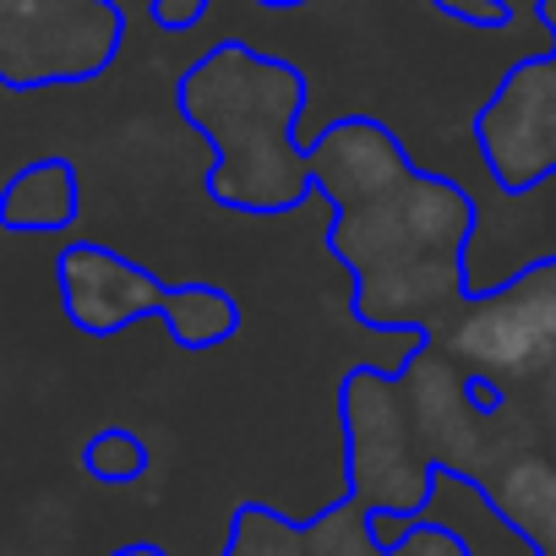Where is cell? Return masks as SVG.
I'll return each instance as SVG.
<instances>
[{
  "label": "cell",
  "mask_w": 556,
  "mask_h": 556,
  "mask_svg": "<svg viewBox=\"0 0 556 556\" xmlns=\"http://www.w3.org/2000/svg\"><path fill=\"white\" fill-rule=\"evenodd\" d=\"M475 202L458 180L409 169L399 186L339 207L328 245L355 273V312L382 333H437L464 312Z\"/></svg>",
  "instance_id": "obj_1"
},
{
  "label": "cell",
  "mask_w": 556,
  "mask_h": 556,
  "mask_svg": "<svg viewBox=\"0 0 556 556\" xmlns=\"http://www.w3.org/2000/svg\"><path fill=\"white\" fill-rule=\"evenodd\" d=\"M306 72L262 55L240 39L213 45L175 83L180 115L213 142L218 164L207 169V197L235 213H285L312 197V164L295 142L306 115Z\"/></svg>",
  "instance_id": "obj_2"
},
{
  "label": "cell",
  "mask_w": 556,
  "mask_h": 556,
  "mask_svg": "<svg viewBox=\"0 0 556 556\" xmlns=\"http://www.w3.org/2000/svg\"><path fill=\"white\" fill-rule=\"evenodd\" d=\"M344 447H350V502L371 513V534L393 545L409 534L431 502L437 464L415 431L399 377L361 366L344 377Z\"/></svg>",
  "instance_id": "obj_3"
},
{
  "label": "cell",
  "mask_w": 556,
  "mask_h": 556,
  "mask_svg": "<svg viewBox=\"0 0 556 556\" xmlns=\"http://www.w3.org/2000/svg\"><path fill=\"white\" fill-rule=\"evenodd\" d=\"M126 39L121 0H0V83L72 88L115 66Z\"/></svg>",
  "instance_id": "obj_4"
},
{
  "label": "cell",
  "mask_w": 556,
  "mask_h": 556,
  "mask_svg": "<svg viewBox=\"0 0 556 556\" xmlns=\"http://www.w3.org/2000/svg\"><path fill=\"white\" fill-rule=\"evenodd\" d=\"M480 159L502 191H534L556 175V55L518 61L475 115Z\"/></svg>",
  "instance_id": "obj_5"
},
{
  "label": "cell",
  "mask_w": 556,
  "mask_h": 556,
  "mask_svg": "<svg viewBox=\"0 0 556 556\" xmlns=\"http://www.w3.org/2000/svg\"><path fill=\"white\" fill-rule=\"evenodd\" d=\"M404 404L415 415V431L431 453V464L442 475H464V480H485L502 458H513L507 447H496V426L507 409H480L469 399V377L442 355V350H420L415 361H404Z\"/></svg>",
  "instance_id": "obj_6"
},
{
  "label": "cell",
  "mask_w": 556,
  "mask_h": 556,
  "mask_svg": "<svg viewBox=\"0 0 556 556\" xmlns=\"http://www.w3.org/2000/svg\"><path fill=\"white\" fill-rule=\"evenodd\" d=\"M437 350L464 377H480L496 393L540 382L556 366V344L540 328V317L529 312V301L513 290V278L496 285V290H480L475 301H464V312L442 328Z\"/></svg>",
  "instance_id": "obj_7"
},
{
  "label": "cell",
  "mask_w": 556,
  "mask_h": 556,
  "mask_svg": "<svg viewBox=\"0 0 556 556\" xmlns=\"http://www.w3.org/2000/svg\"><path fill=\"white\" fill-rule=\"evenodd\" d=\"M55 278H61V306L66 317L93 333V339H110L142 317H159L169 312V295L175 285L153 278L148 267H137L131 256L99 245V240H72L61 245V262H55Z\"/></svg>",
  "instance_id": "obj_8"
},
{
  "label": "cell",
  "mask_w": 556,
  "mask_h": 556,
  "mask_svg": "<svg viewBox=\"0 0 556 556\" xmlns=\"http://www.w3.org/2000/svg\"><path fill=\"white\" fill-rule=\"evenodd\" d=\"M306 164H312V186L339 207H355L388 186H399L415 164L404 153V142L371 121V115H339L328 121L312 142H306Z\"/></svg>",
  "instance_id": "obj_9"
},
{
  "label": "cell",
  "mask_w": 556,
  "mask_h": 556,
  "mask_svg": "<svg viewBox=\"0 0 556 556\" xmlns=\"http://www.w3.org/2000/svg\"><path fill=\"white\" fill-rule=\"evenodd\" d=\"M496 513L534 545V556H556V458L551 453H513L485 480Z\"/></svg>",
  "instance_id": "obj_10"
},
{
  "label": "cell",
  "mask_w": 556,
  "mask_h": 556,
  "mask_svg": "<svg viewBox=\"0 0 556 556\" xmlns=\"http://www.w3.org/2000/svg\"><path fill=\"white\" fill-rule=\"evenodd\" d=\"M77 202H83L77 164L50 153L7 180V191H0V224L17 235H55V229H72Z\"/></svg>",
  "instance_id": "obj_11"
},
{
  "label": "cell",
  "mask_w": 556,
  "mask_h": 556,
  "mask_svg": "<svg viewBox=\"0 0 556 556\" xmlns=\"http://www.w3.org/2000/svg\"><path fill=\"white\" fill-rule=\"evenodd\" d=\"M164 328H169V339L180 350H213V344L235 339L240 306L218 285H175L169 312H164Z\"/></svg>",
  "instance_id": "obj_12"
},
{
  "label": "cell",
  "mask_w": 556,
  "mask_h": 556,
  "mask_svg": "<svg viewBox=\"0 0 556 556\" xmlns=\"http://www.w3.org/2000/svg\"><path fill=\"white\" fill-rule=\"evenodd\" d=\"M224 556H312L306 551V529L278 518L273 507H240Z\"/></svg>",
  "instance_id": "obj_13"
},
{
  "label": "cell",
  "mask_w": 556,
  "mask_h": 556,
  "mask_svg": "<svg viewBox=\"0 0 556 556\" xmlns=\"http://www.w3.org/2000/svg\"><path fill=\"white\" fill-rule=\"evenodd\" d=\"M83 464L99 485H137L148 475V442L126 426H104L88 447H83Z\"/></svg>",
  "instance_id": "obj_14"
},
{
  "label": "cell",
  "mask_w": 556,
  "mask_h": 556,
  "mask_svg": "<svg viewBox=\"0 0 556 556\" xmlns=\"http://www.w3.org/2000/svg\"><path fill=\"white\" fill-rule=\"evenodd\" d=\"M513 290L529 301V312L540 317V328H545V333H551V344H556V256L529 262L523 273H513Z\"/></svg>",
  "instance_id": "obj_15"
},
{
  "label": "cell",
  "mask_w": 556,
  "mask_h": 556,
  "mask_svg": "<svg viewBox=\"0 0 556 556\" xmlns=\"http://www.w3.org/2000/svg\"><path fill=\"white\" fill-rule=\"evenodd\" d=\"M431 7L464 28H480V34H502L513 23V7L507 0H431Z\"/></svg>",
  "instance_id": "obj_16"
},
{
  "label": "cell",
  "mask_w": 556,
  "mask_h": 556,
  "mask_svg": "<svg viewBox=\"0 0 556 556\" xmlns=\"http://www.w3.org/2000/svg\"><path fill=\"white\" fill-rule=\"evenodd\" d=\"M382 556H464V545L447 534V529H431V523H415L409 534H399L393 545H382Z\"/></svg>",
  "instance_id": "obj_17"
},
{
  "label": "cell",
  "mask_w": 556,
  "mask_h": 556,
  "mask_svg": "<svg viewBox=\"0 0 556 556\" xmlns=\"http://www.w3.org/2000/svg\"><path fill=\"white\" fill-rule=\"evenodd\" d=\"M202 12H207V0H153V23H159L164 34H186V28H197Z\"/></svg>",
  "instance_id": "obj_18"
},
{
  "label": "cell",
  "mask_w": 556,
  "mask_h": 556,
  "mask_svg": "<svg viewBox=\"0 0 556 556\" xmlns=\"http://www.w3.org/2000/svg\"><path fill=\"white\" fill-rule=\"evenodd\" d=\"M534 415H540V426L556 437V366L534 382Z\"/></svg>",
  "instance_id": "obj_19"
},
{
  "label": "cell",
  "mask_w": 556,
  "mask_h": 556,
  "mask_svg": "<svg viewBox=\"0 0 556 556\" xmlns=\"http://www.w3.org/2000/svg\"><path fill=\"white\" fill-rule=\"evenodd\" d=\"M534 12H540V23H545V34L556 39V0H540V7H534Z\"/></svg>",
  "instance_id": "obj_20"
},
{
  "label": "cell",
  "mask_w": 556,
  "mask_h": 556,
  "mask_svg": "<svg viewBox=\"0 0 556 556\" xmlns=\"http://www.w3.org/2000/svg\"><path fill=\"white\" fill-rule=\"evenodd\" d=\"M115 556H164L159 545H126V551H115Z\"/></svg>",
  "instance_id": "obj_21"
},
{
  "label": "cell",
  "mask_w": 556,
  "mask_h": 556,
  "mask_svg": "<svg viewBox=\"0 0 556 556\" xmlns=\"http://www.w3.org/2000/svg\"><path fill=\"white\" fill-rule=\"evenodd\" d=\"M551 458H556V437H551Z\"/></svg>",
  "instance_id": "obj_22"
},
{
  "label": "cell",
  "mask_w": 556,
  "mask_h": 556,
  "mask_svg": "<svg viewBox=\"0 0 556 556\" xmlns=\"http://www.w3.org/2000/svg\"><path fill=\"white\" fill-rule=\"evenodd\" d=\"M551 55H556V50H551Z\"/></svg>",
  "instance_id": "obj_23"
}]
</instances>
